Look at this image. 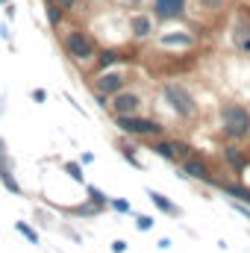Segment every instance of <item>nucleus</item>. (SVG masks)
<instances>
[{"label":"nucleus","mask_w":250,"mask_h":253,"mask_svg":"<svg viewBox=\"0 0 250 253\" xmlns=\"http://www.w3.org/2000/svg\"><path fill=\"white\" fill-rule=\"evenodd\" d=\"M221 126H224V135L227 138H245L250 132V112L239 103H227L221 109Z\"/></svg>","instance_id":"f257e3e1"},{"label":"nucleus","mask_w":250,"mask_h":253,"mask_svg":"<svg viewBox=\"0 0 250 253\" xmlns=\"http://www.w3.org/2000/svg\"><path fill=\"white\" fill-rule=\"evenodd\" d=\"M115 118V124L121 132L126 135H135V138H147V135H165V126L159 124V121H153V118H141L138 112L135 115H112Z\"/></svg>","instance_id":"f03ea898"},{"label":"nucleus","mask_w":250,"mask_h":253,"mask_svg":"<svg viewBox=\"0 0 250 253\" xmlns=\"http://www.w3.org/2000/svg\"><path fill=\"white\" fill-rule=\"evenodd\" d=\"M162 97L168 100V106H171L180 118H194V115H197V103H194L191 91L183 88V85H177V83H165V85H162Z\"/></svg>","instance_id":"7ed1b4c3"},{"label":"nucleus","mask_w":250,"mask_h":253,"mask_svg":"<svg viewBox=\"0 0 250 253\" xmlns=\"http://www.w3.org/2000/svg\"><path fill=\"white\" fill-rule=\"evenodd\" d=\"M62 44H65V50H68V56L77 59V62H91V59L97 56L94 42H91L83 30H71V33H65Z\"/></svg>","instance_id":"20e7f679"},{"label":"nucleus","mask_w":250,"mask_h":253,"mask_svg":"<svg viewBox=\"0 0 250 253\" xmlns=\"http://www.w3.org/2000/svg\"><path fill=\"white\" fill-rule=\"evenodd\" d=\"M124 85H126V77L121 74V71H112V68H109V71H100V74H97V80H94L91 91H94V94H97V100L106 106V100H109L112 94H118Z\"/></svg>","instance_id":"39448f33"},{"label":"nucleus","mask_w":250,"mask_h":253,"mask_svg":"<svg viewBox=\"0 0 250 253\" xmlns=\"http://www.w3.org/2000/svg\"><path fill=\"white\" fill-rule=\"evenodd\" d=\"M106 106H109L112 115H135V112L141 109V94H138V91H126V88H121L118 94L109 97Z\"/></svg>","instance_id":"423d86ee"},{"label":"nucleus","mask_w":250,"mask_h":253,"mask_svg":"<svg viewBox=\"0 0 250 253\" xmlns=\"http://www.w3.org/2000/svg\"><path fill=\"white\" fill-rule=\"evenodd\" d=\"M180 174L188 180H200V183H212V171H209V162L200 156V153H186L183 165H180Z\"/></svg>","instance_id":"0eeeda50"},{"label":"nucleus","mask_w":250,"mask_h":253,"mask_svg":"<svg viewBox=\"0 0 250 253\" xmlns=\"http://www.w3.org/2000/svg\"><path fill=\"white\" fill-rule=\"evenodd\" d=\"M153 15L162 21H177L186 15V0H153Z\"/></svg>","instance_id":"6e6552de"},{"label":"nucleus","mask_w":250,"mask_h":253,"mask_svg":"<svg viewBox=\"0 0 250 253\" xmlns=\"http://www.w3.org/2000/svg\"><path fill=\"white\" fill-rule=\"evenodd\" d=\"M129 33H132V39H138V42H144V39H150V36L156 33V24H153V15H144V12H135V15L129 18Z\"/></svg>","instance_id":"1a4fd4ad"},{"label":"nucleus","mask_w":250,"mask_h":253,"mask_svg":"<svg viewBox=\"0 0 250 253\" xmlns=\"http://www.w3.org/2000/svg\"><path fill=\"white\" fill-rule=\"evenodd\" d=\"M147 197H150V200H153V206H156L159 212H165L168 218H180V215H183V209H180V206H177V203H174L171 197H165L162 191L147 189Z\"/></svg>","instance_id":"9d476101"},{"label":"nucleus","mask_w":250,"mask_h":253,"mask_svg":"<svg viewBox=\"0 0 250 253\" xmlns=\"http://www.w3.org/2000/svg\"><path fill=\"white\" fill-rule=\"evenodd\" d=\"M191 42H194V36L188 30H171V33L159 36V44L162 47H188Z\"/></svg>","instance_id":"9b49d317"},{"label":"nucleus","mask_w":250,"mask_h":253,"mask_svg":"<svg viewBox=\"0 0 250 253\" xmlns=\"http://www.w3.org/2000/svg\"><path fill=\"white\" fill-rule=\"evenodd\" d=\"M94 59H97V71H109L112 65H121V62H124L126 53H124V50H103V53H97Z\"/></svg>","instance_id":"f8f14e48"},{"label":"nucleus","mask_w":250,"mask_h":253,"mask_svg":"<svg viewBox=\"0 0 250 253\" xmlns=\"http://www.w3.org/2000/svg\"><path fill=\"white\" fill-rule=\"evenodd\" d=\"M150 150H153L159 159H168V162H177V156H180V150H177V141H165V138H162V141H156Z\"/></svg>","instance_id":"ddd939ff"},{"label":"nucleus","mask_w":250,"mask_h":253,"mask_svg":"<svg viewBox=\"0 0 250 253\" xmlns=\"http://www.w3.org/2000/svg\"><path fill=\"white\" fill-rule=\"evenodd\" d=\"M0 183H3V189H6V191H12V194H21V183L15 180L12 168H3V171H0Z\"/></svg>","instance_id":"4468645a"},{"label":"nucleus","mask_w":250,"mask_h":253,"mask_svg":"<svg viewBox=\"0 0 250 253\" xmlns=\"http://www.w3.org/2000/svg\"><path fill=\"white\" fill-rule=\"evenodd\" d=\"M224 159H227V165H230V168H236V171H242V168H245V156H242L236 147H227V150H224Z\"/></svg>","instance_id":"2eb2a0df"},{"label":"nucleus","mask_w":250,"mask_h":253,"mask_svg":"<svg viewBox=\"0 0 250 253\" xmlns=\"http://www.w3.org/2000/svg\"><path fill=\"white\" fill-rule=\"evenodd\" d=\"M15 230H18V233H21V236H24L30 245H39V242H42V239H39V233H36V230L27 224V221H15Z\"/></svg>","instance_id":"dca6fc26"},{"label":"nucleus","mask_w":250,"mask_h":253,"mask_svg":"<svg viewBox=\"0 0 250 253\" xmlns=\"http://www.w3.org/2000/svg\"><path fill=\"white\" fill-rule=\"evenodd\" d=\"M85 191H88V200H91V203H97V206H103V209L109 206V194H106V191L94 189V186H85Z\"/></svg>","instance_id":"f3484780"},{"label":"nucleus","mask_w":250,"mask_h":253,"mask_svg":"<svg viewBox=\"0 0 250 253\" xmlns=\"http://www.w3.org/2000/svg\"><path fill=\"white\" fill-rule=\"evenodd\" d=\"M65 174H68L71 180H77V183H85V174H83L80 162H65Z\"/></svg>","instance_id":"a211bd4d"},{"label":"nucleus","mask_w":250,"mask_h":253,"mask_svg":"<svg viewBox=\"0 0 250 253\" xmlns=\"http://www.w3.org/2000/svg\"><path fill=\"white\" fill-rule=\"evenodd\" d=\"M153 224H156V221H153L150 215H135V230H138V233H147V230H153Z\"/></svg>","instance_id":"6ab92c4d"},{"label":"nucleus","mask_w":250,"mask_h":253,"mask_svg":"<svg viewBox=\"0 0 250 253\" xmlns=\"http://www.w3.org/2000/svg\"><path fill=\"white\" fill-rule=\"evenodd\" d=\"M221 189L227 191L230 197H239V200H245V203H250V191H248V189H239V186H221Z\"/></svg>","instance_id":"aec40b11"},{"label":"nucleus","mask_w":250,"mask_h":253,"mask_svg":"<svg viewBox=\"0 0 250 253\" xmlns=\"http://www.w3.org/2000/svg\"><path fill=\"white\" fill-rule=\"evenodd\" d=\"M118 150L124 153V159L129 162V165H132V168H141V159H135V156H132V147H126V144H121Z\"/></svg>","instance_id":"412c9836"},{"label":"nucleus","mask_w":250,"mask_h":253,"mask_svg":"<svg viewBox=\"0 0 250 253\" xmlns=\"http://www.w3.org/2000/svg\"><path fill=\"white\" fill-rule=\"evenodd\" d=\"M109 206H112V209H115V212H132V209H129V203H126V200H121V197H115V200H112V197H109Z\"/></svg>","instance_id":"4be33fe9"},{"label":"nucleus","mask_w":250,"mask_h":253,"mask_svg":"<svg viewBox=\"0 0 250 253\" xmlns=\"http://www.w3.org/2000/svg\"><path fill=\"white\" fill-rule=\"evenodd\" d=\"M3 168H12L9 165V153H6V141H3V135H0V171Z\"/></svg>","instance_id":"5701e85b"},{"label":"nucleus","mask_w":250,"mask_h":253,"mask_svg":"<svg viewBox=\"0 0 250 253\" xmlns=\"http://www.w3.org/2000/svg\"><path fill=\"white\" fill-rule=\"evenodd\" d=\"M33 100H36V103H44V100H47V91H44V88H33Z\"/></svg>","instance_id":"b1692460"},{"label":"nucleus","mask_w":250,"mask_h":253,"mask_svg":"<svg viewBox=\"0 0 250 253\" xmlns=\"http://www.w3.org/2000/svg\"><path fill=\"white\" fill-rule=\"evenodd\" d=\"M56 6H59L62 12H71V9L77 6V0H56Z\"/></svg>","instance_id":"393cba45"},{"label":"nucleus","mask_w":250,"mask_h":253,"mask_svg":"<svg viewBox=\"0 0 250 253\" xmlns=\"http://www.w3.org/2000/svg\"><path fill=\"white\" fill-rule=\"evenodd\" d=\"M124 251H126V242H124V239L112 242V253H124Z\"/></svg>","instance_id":"a878e982"},{"label":"nucleus","mask_w":250,"mask_h":253,"mask_svg":"<svg viewBox=\"0 0 250 253\" xmlns=\"http://www.w3.org/2000/svg\"><path fill=\"white\" fill-rule=\"evenodd\" d=\"M42 3H44V6H53V3H56V0H42Z\"/></svg>","instance_id":"bb28decb"},{"label":"nucleus","mask_w":250,"mask_h":253,"mask_svg":"<svg viewBox=\"0 0 250 253\" xmlns=\"http://www.w3.org/2000/svg\"><path fill=\"white\" fill-rule=\"evenodd\" d=\"M0 3H6V6H9V0H0Z\"/></svg>","instance_id":"cd10ccee"}]
</instances>
